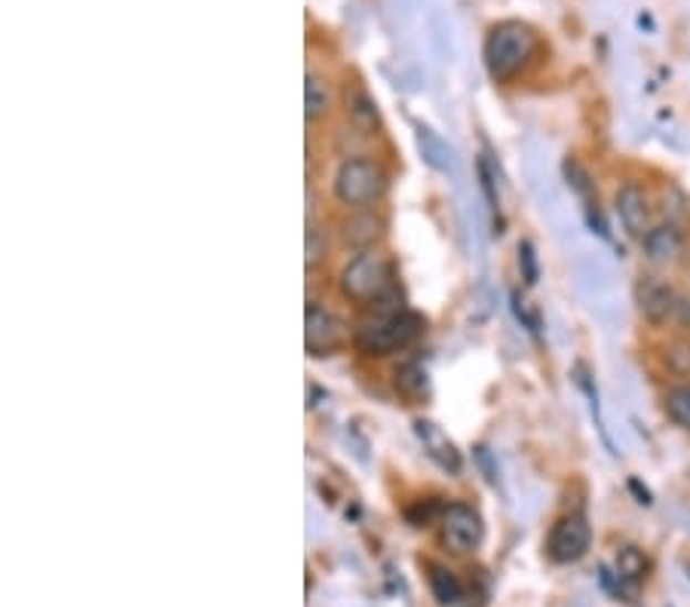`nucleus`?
Instances as JSON below:
<instances>
[{"label": "nucleus", "instance_id": "4468645a", "mask_svg": "<svg viewBox=\"0 0 690 607\" xmlns=\"http://www.w3.org/2000/svg\"><path fill=\"white\" fill-rule=\"evenodd\" d=\"M334 90L326 74H319L317 68H307L305 80V117L307 123H319L332 114Z\"/></svg>", "mask_w": 690, "mask_h": 607}, {"label": "nucleus", "instance_id": "4be33fe9", "mask_svg": "<svg viewBox=\"0 0 690 607\" xmlns=\"http://www.w3.org/2000/svg\"><path fill=\"white\" fill-rule=\"evenodd\" d=\"M476 172H478V185H482V194H485V199H488V206L497 212L501 209V194H497V185H494V172H492V166H488V160L478 157Z\"/></svg>", "mask_w": 690, "mask_h": 607}, {"label": "nucleus", "instance_id": "f257e3e1", "mask_svg": "<svg viewBox=\"0 0 690 607\" xmlns=\"http://www.w3.org/2000/svg\"><path fill=\"white\" fill-rule=\"evenodd\" d=\"M540 34L534 31L528 22H518V19H504L492 25V31L485 34V47H482V59L488 74L497 83H509L516 80L522 71H528L532 62L540 55Z\"/></svg>", "mask_w": 690, "mask_h": 607}, {"label": "nucleus", "instance_id": "f8f14e48", "mask_svg": "<svg viewBox=\"0 0 690 607\" xmlns=\"http://www.w3.org/2000/svg\"><path fill=\"white\" fill-rule=\"evenodd\" d=\"M562 172H565V178H568V187H571L574 194H577V199L584 203L586 218H589L593 230H598L605 239L611 237V234H608V225H605V218H601V209H598V191H596V182H593V175H589V169H586L580 160L571 157V160H565Z\"/></svg>", "mask_w": 690, "mask_h": 607}, {"label": "nucleus", "instance_id": "2eb2a0df", "mask_svg": "<svg viewBox=\"0 0 690 607\" xmlns=\"http://www.w3.org/2000/svg\"><path fill=\"white\" fill-rule=\"evenodd\" d=\"M414 430H418V436H421V442H424V449L430 451V457H433L442 470H449V473H461V454H457L452 439L445 436L436 423L418 421L414 423Z\"/></svg>", "mask_w": 690, "mask_h": 607}, {"label": "nucleus", "instance_id": "7ed1b4c3", "mask_svg": "<svg viewBox=\"0 0 690 607\" xmlns=\"http://www.w3.org/2000/svg\"><path fill=\"white\" fill-rule=\"evenodd\" d=\"M421 335V319L409 310H378L353 331V347L362 357L384 359L399 350L412 347L414 338Z\"/></svg>", "mask_w": 690, "mask_h": 607}, {"label": "nucleus", "instance_id": "0eeeda50", "mask_svg": "<svg viewBox=\"0 0 690 607\" xmlns=\"http://www.w3.org/2000/svg\"><path fill=\"white\" fill-rule=\"evenodd\" d=\"M593 546V525L584 513H571L558 518L549 537H546V555L556 565H577Z\"/></svg>", "mask_w": 690, "mask_h": 607}, {"label": "nucleus", "instance_id": "393cba45", "mask_svg": "<svg viewBox=\"0 0 690 607\" xmlns=\"http://www.w3.org/2000/svg\"><path fill=\"white\" fill-rule=\"evenodd\" d=\"M688 279H690V261H688Z\"/></svg>", "mask_w": 690, "mask_h": 607}, {"label": "nucleus", "instance_id": "9b49d317", "mask_svg": "<svg viewBox=\"0 0 690 607\" xmlns=\"http://www.w3.org/2000/svg\"><path fill=\"white\" fill-rule=\"evenodd\" d=\"M384 218L374 209H359L350 212V218L341 222V243L350 251H369L374 249L381 239H384Z\"/></svg>", "mask_w": 690, "mask_h": 607}, {"label": "nucleus", "instance_id": "a211bd4d", "mask_svg": "<svg viewBox=\"0 0 690 607\" xmlns=\"http://www.w3.org/2000/svg\"><path fill=\"white\" fill-rule=\"evenodd\" d=\"M329 261V230L313 225V218L307 222L305 234V265L307 270H317Z\"/></svg>", "mask_w": 690, "mask_h": 607}, {"label": "nucleus", "instance_id": "423d86ee", "mask_svg": "<svg viewBox=\"0 0 690 607\" xmlns=\"http://www.w3.org/2000/svg\"><path fill=\"white\" fill-rule=\"evenodd\" d=\"M347 343L344 319L334 313L329 304L310 301L305 310V347L307 357H334Z\"/></svg>", "mask_w": 690, "mask_h": 607}, {"label": "nucleus", "instance_id": "5701e85b", "mask_svg": "<svg viewBox=\"0 0 690 607\" xmlns=\"http://www.w3.org/2000/svg\"><path fill=\"white\" fill-rule=\"evenodd\" d=\"M518 267H522V277L528 286L537 282V255H534V246L525 239V243H518Z\"/></svg>", "mask_w": 690, "mask_h": 607}, {"label": "nucleus", "instance_id": "9d476101", "mask_svg": "<svg viewBox=\"0 0 690 607\" xmlns=\"http://www.w3.org/2000/svg\"><path fill=\"white\" fill-rule=\"evenodd\" d=\"M614 212L620 218V225L632 239H645V234L651 230V194L641 182H624L614 194Z\"/></svg>", "mask_w": 690, "mask_h": 607}, {"label": "nucleus", "instance_id": "1a4fd4ad", "mask_svg": "<svg viewBox=\"0 0 690 607\" xmlns=\"http://www.w3.org/2000/svg\"><path fill=\"white\" fill-rule=\"evenodd\" d=\"M641 251H645V261L657 270L676 267L688 258V234L678 222H660L645 234Z\"/></svg>", "mask_w": 690, "mask_h": 607}, {"label": "nucleus", "instance_id": "b1692460", "mask_svg": "<svg viewBox=\"0 0 690 607\" xmlns=\"http://www.w3.org/2000/svg\"><path fill=\"white\" fill-rule=\"evenodd\" d=\"M681 331H690V291H678V301H676V317H672Z\"/></svg>", "mask_w": 690, "mask_h": 607}, {"label": "nucleus", "instance_id": "aec40b11", "mask_svg": "<svg viewBox=\"0 0 690 607\" xmlns=\"http://www.w3.org/2000/svg\"><path fill=\"white\" fill-rule=\"evenodd\" d=\"M663 369L672 374V378H690V341L688 338H676L663 347Z\"/></svg>", "mask_w": 690, "mask_h": 607}, {"label": "nucleus", "instance_id": "39448f33", "mask_svg": "<svg viewBox=\"0 0 690 607\" xmlns=\"http://www.w3.org/2000/svg\"><path fill=\"white\" fill-rule=\"evenodd\" d=\"M439 541L454 555L476 553L485 541V525H482V515H478L476 506L461 501L449 503L442 510V518H439Z\"/></svg>", "mask_w": 690, "mask_h": 607}, {"label": "nucleus", "instance_id": "6e6552de", "mask_svg": "<svg viewBox=\"0 0 690 607\" xmlns=\"http://www.w3.org/2000/svg\"><path fill=\"white\" fill-rule=\"evenodd\" d=\"M636 307L641 319L653 326V329H663L669 326V319L676 317V301L678 291L676 286L663 279L660 274H641L636 279V289H632Z\"/></svg>", "mask_w": 690, "mask_h": 607}, {"label": "nucleus", "instance_id": "f03ea898", "mask_svg": "<svg viewBox=\"0 0 690 607\" xmlns=\"http://www.w3.org/2000/svg\"><path fill=\"white\" fill-rule=\"evenodd\" d=\"M387 169L381 160L369 154H347L332 178V197L350 212L374 209L387 194Z\"/></svg>", "mask_w": 690, "mask_h": 607}, {"label": "nucleus", "instance_id": "f3484780", "mask_svg": "<svg viewBox=\"0 0 690 607\" xmlns=\"http://www.w3.org/2000/svg\"><path fill=\"white\" fill-rule=\"evenodd\" d=\"M397 393L409 402H421L426 397V371L418 362H405L397 369Z\"/></svg>", "mask_w": 690, "mask_h": 607}, {"label": "nucleus", "instance_id": "20e7f679", "mask_svg": "<svg viewBox=\"0 0 690 607\" xmlns=\"http://www.w3.org/2000/svg\"><path fill=\"white\" fill-rule=\"evenodd\" d=\"M338 291L350 304L374 307L384 304L393 291V267L378 249L353 251V258L338 274Z\"/></svg>", "mask_w": 690, "mask_h": 607}, {"label": "nucleus", "instance_id": "412c9836", "mask_svg": "<svg viewBox=\"0 0 690 607\" xmlns=\"http://www.w3.org/2000/svg\"><path fill=\"white\" fill-rule=\"evenodd\" d=\"M648 574V558L636 546H624L617 555V577L626 583H641Z\"/></svg>", "mask_w": 690, "mask_h": 607}, {"label": "nucleus", "instance_id": "6ab92c4d", "mask_svg": "<svg viewBox=\"0 0 690 607\" xmlns=\"http://www.w3.org/2000/svg\"><path fill=\"white\" fill-rule=\"evenodd\" d=\"M663 405L666 414H669L684 433H690V383H672V387L666 390Z\"/></svg>", "mask_w": 690, "mask_h": 607}, {"label": "nucleus", "instance_id": "dca6fc26", "mask_svg": "<svg viewBox=\"0 0 690 607\" xmlns=\"http://www.w3.org/2000/svg\"><path fill=\"white\" fill-rule=\"evenodd\" d=\"M426 570H430L426 580H430V589L436 595L439 605H457L464 598V586H461L454 570H449L445 565H430Z\"/></svg>", "mask_w": 690, "mask_h": 607}, {"label": "nucleus", "instance_id": "ddd939ff", "mask_svg": "<svg viewBox=\"0 0 690 607\" xmlns=\"http://www.w3.org/2000/svg\"><path fill=\"white\" fill-rule=\"evenodd\" d=\"M344 114L350 130H357L359 135H378V130H381L378 105H374V99L359 80L344 86Z\"/></svg>", "mask_w": 690, "mask_h": 607}]
</instances>
